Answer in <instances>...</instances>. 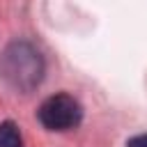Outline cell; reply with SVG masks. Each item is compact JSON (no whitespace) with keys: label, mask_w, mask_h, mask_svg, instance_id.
I'll return each instance as SVG.
<instances>
[{"label":"cell","mask_w":147,"mask_h":147,"mask_svg":"<svg viewBox=\"0 0 147 147\" xmlns=\"http://www.w3.org/2000/svg\"><path fill=\"white\" fill-rule=\"evenodd\" d=\"M126 147H147V133H140V136H133L129 142H126Z\"/></svg>","instance_id":"277c9868"},{"label":"cell","mask_w":147,"mask_h":147,"mask_svg":"<svg viewBox=\"0 0 147 147\" xmlns=\"http://www.w3.org/2000/svg\"><path fill=\"white\" fill-rule=\"evenodd\" d=\"M0 147H23L21 129L9 119L0 124Z\"/></svg>","instance_id":"3957f363"},{"label":"cell","mask_w":147,"mask_h":147,"mask_svg":"<svg viewBox=\"0 0 147 147\" xmlns=\"http://www.w3.org/2000/svg\"><path fill=\"white\" fill-rule=\"evenodd\" d=\"M44 57L28 41H11L0 53V76L16 92H32L44 80Z\"/></svg>","instance_id":"6da1fadb"},{"label":"cell","mask_w":147,"mask_h":147,"mask_svg":"<svg viewBox=\"0 0 147 147\" xmlns=\"http://www.w3.org/2000/svg\"><path fill=\"white\" fill-rule=\"evenodd\" d=\"M37 117L41 122L44 129L48 131H69V129H76L83 119V106L71 96V94H53L48 96L39 110H37Z\"/></svg>","instance_id":"7a4b0ae2"}]
</instances>
